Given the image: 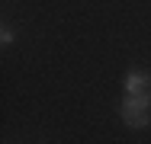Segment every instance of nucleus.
I'll return each mask as SVG.
<instances>
[{"label":"nucleus","instance_id":"obj_3","mask_svg":"<svg viewBox=\"0 0 151 144\" xmlns=\"http://www.w3.org/2000/svg\"><path fill=\"white\" fill-rule=\"evenodd\" d=\"M13 38H16V32H13L10 26L0 29V45H3V48H6V45H13Z\"/></svg>","mask_w":151,"mask_h":144},{"label":"nucleus","instance_id":"obj_2","mask_svg":"<svg viewBox=\"0 0 151 144\" xmlns=\"http://www.w3.org/2000/svg\"><path fill=\"white\" fill-rule=\"evenodd\" d=\"M122 86H125V93H142V90H148V74H142V71H129L125 80H122Z\"/></svg>","mask_w":151,"mask_h":144},{"label":"nucleus","instance_id":"obj_1","mask_svg":"<svg viewBox=\"0 0 151 144\" xmlns=\"http://www.w3.org/2000/svg\"><path fill=\"white\" fill-rule=\"evenodd\" d=\"M151 93L148 90H142V93H129L125 96V103H122V122L129 125V128H145L151 122Z\"/></svg>","mask_w":151,"mask_h":144}]
</instances>
